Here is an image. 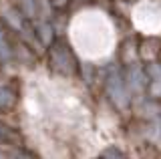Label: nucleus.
Listing matches in <instances>:
<instances>
[{
	"label": "nucleus",
	"mask_w": 161,
	"mask_h": 159,
	"mask_svg": "<svg viewBox=\"0 0 161 159\" xmlns=\"http://www.w3.org/2000/svg\"><path fill=\"white\" fill-rule=\"evenodd\" d=\"M10 159H36V157L30 155V153H26V151H20V149L16 147V149L12 151V157H10Z\"/></svg>",
	"instance_id": "obj_1"
},
{
	"label": "nucleus",
	"mask_w": 161,
	"mask_h": 159,
	"mask_svg": "<svg viewBox=\"0 0 161 159\" xmlns=\"http://www.w3.org/2000/svg\"><path fill=\"white\" fill-rule=\"evenodd\" d=\"M70 0H50V4H53V8H64L69 6Z\"/></svg>",
	"instance_id": "obj_2"
}]
</instances>
